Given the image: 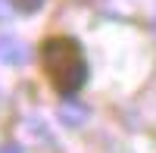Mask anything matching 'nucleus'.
Instances as JSON below:
<instances>
[{"instance_id":"nucleus-1","label":"nucleus","mask_w":156,"mask_h":153,"mask_svg":"<svg viewBox=\"0 0 156 153\" xmlns=\"http://www.w3.org/2000/svg\"><path fill=\"white\" fill-rule=\"evenodd\" d=\"M41 59H44V69L53 81V87L66 97L75 94L87 81V62L81 56V47L72 37H50L41 50Z\"/></svg>"},{"instance_id":"nucleus-2","label":"nucleus","mask_w":156,"mask_h":153,"mask_svg":"<svg viewBox=\"0 0 156 153\" xmlns=\"http://www.w3.org/2000/svg\"><path fill=\"white\" fill-rule=\"evenodd\" d=\"M0 62L3 66H22V62H28V44L16 34H0Z\"/></svg>"},{"instance_id":"nucleus-3","label":"nucleus","mask_w":156,"mask_h":153,"mask_svg":"<svg viewBox=\"0 0 156 153\" xmlns=\"http://www.w3.org/2000/svg\"><path fill=\"white\" fill-rule=\"evenodd\" d=\"M12 6L22 9V12H37V9L44 6V0H12Z\"/></svg>"},{"instance_id":"nucleus-4","label":"nucleus","mask_w":156,"mask_h":153,"mask_svg":"<svg viewBox=\"0 0 156 153\" xmlns=\"http://www.w3.org/2000/svg\"><path fill=\"white\" fill-rule=\"evenodd\" d=\"M9 16V0H0V19Z\"/></svg>"},{"instance_id":"nucleus-5","label":"nucleus","mask_w":156,"mask_h":153,"mask_svg":"<svg viewBox=\"0 0 156 153\" xmlns=\"http://www.w3.org/2000/svg\"><path fill=\"white\" fill-rule=\"evenodd\" d=\"M3 153H22V150H19V147H16V144H12V147H6V150H3Z\"/></svg>"}]
</instances>
